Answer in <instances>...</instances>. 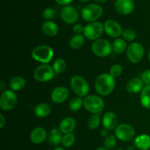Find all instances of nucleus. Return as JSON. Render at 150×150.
Returning a JSON list of instances; mask_svg holds the SVG:
<instances>
[{
	"label": "nucleus",
	"instance_id": "5",
	"mask_svg": "<svg viewBox=\"0 0 150 150\" xmlns=\"http://www.w3.org/2000/svg\"><path fill=\"white\" fill-rule=\"evenodd\" d=\"M70 86L73 92L79 97H84L89 90V84L83 78L79 76H74L70 80Z\"/></svg>",
	"mask_w": 150,
	"mask_h": 150
},
{
	"label": "nucleus",
	"instance_id": "38",
	"mask_svg": "<svg viewBox=\"0 0 150 150\" xmlns=\"http://www.w3.org/2000/svg\"><path fill=\"white\" fill-rule=\"evenodd\" d=\"M55 1L60 4H68L73 0H55Z\"/></svg>",
	"mask_w": 150,
	"mask_h": 150
},
{
	"label": "nucleus",
	"instance_id": "1",
	"mask_svg": "<svg viewBox=\"0 0 150 150\" xmlns=\"http://www.w3.org/2000/svg\"><path fill=\"white\" fill-rule=\"evenodd\" d=\"M97 92L103 96L110 95L113 92L115 86L114 78L108 73L100 74L96 79L95 83Z\"/></svg>",
	"mask_w": 150,
	"mask_h": 150
},
{
	"label": "nucleus",
	"instance_id": "19",
	"mask_svg": "<svg viewBox=\"0 0 150 150\" xmlns=\"http://www.w3.org/2000/svg\"><path fill=\"white\" fill-rule=\"evenodd\" d=\"M46 131L42 127H37L32 130L30 135V139L32 143L40 144L46 139Z\"/></svg>",
	"mask_w": 150,
	"mask_h": 150
},
{
	"label": "nucleus",
	"instance_id": "16",
	"mask_svg": "<svg viewBox=\"0 0 150 150\" xmlns=\"http://www.w3.org/2000/svg\"><path fill=\"white\" fill-rule=\"evenodd\" d=\"M118 124V117L114 113L107 112L103 119V125L104 128L108 130L116 128Z\"/></svg>",
	"mask_w": 150,
	"mask_h": 150
},
{
	"label": "nucleus",
	"instance_id": "25",
	"mask_svg": "<svg viewBox=\"0 0 150 150\" xmlns=\"http://www.w3.org/2000/svg\"><path fill=\"white\" fill-rule=\"evenodd\" d=\"M140 101L144 108L150 109V86L144 87L141 93Z\"/></svg>",
	"mask_w": 150,
	"mask_h": 150
},
{
	"label": "nucleus",
	"instance_id": "41",
	"mask_svg": "<svg viewBox=\"0 0 150 150\" xmlns=\"http://www.w3.org/2000/svg\"><path fill=\"white\" fill-rule=\"evenodd\" d=\"M95 1H97V2H100V3H103V2H105V1H107V0H95Z\"/></svg>",
	"mask_w": 150,
	"mask_h": 150
},
{
	"label": "nucleus",
	"instance_id": "6",
	"mask_svg": "<svg viewBox=\"0 0 150 150\" xmlns=\"http://www.w3.org/2000/svg\"><path fill=\"white\" fill-rule=\"evenodd\" d=\"M104 26L100 22L94 21L88 23L84 27L83 35L91 40H97L103 35Z\"/></svg>",
	"mask_w": 150,
	"mask_h": 150
},
{
	"label": "nucleus",
	"instance_id": "21",
	"mask_svg": "<svg viewBox=\"0 0 150 150\" xmlns=\"http://www.w3.org/2000/svg\"><path fill=\"white\" fill-rule=\"evenodd\" d=\"M135 146L141 150H148L150 148V136L144 134L137 136L134 141Z\"/></svg>",
	"mask_w": 150,
	"mask_h": 150
},
{
	"label": "nucleus",
	"instance_id": "4",
	"mask_svg": "<svg viewBox=\"0 0 150 150\" xmlns=\"http://www.w3.org/2000/svg\"><path fill=\"white\" fill-rule=\"evenodd\" d=\"M92 51L98 57H105L111 53L112 45L107 40L98 39L92 43Z\"/></svg>",
	"mask_w": 150,
	"mask_h": 150
},
{
	"label": "nucleus",
	"instance_id": "29",
	"mask_svg": "<svg viewBox=\"0 0 150 150\" xmlns=\"http://www.w3.org/2000/svg\"><path fill=\"white\" fill-rule=\"evenodd\" d=\"M100 123V115L93 114L88 119L87 126L90 130H95L99 127Z\"/></svg>",
	"mask_w": 150,
	"mask_h": 150
},
{
	"label": "nucleus",
	"instance_id": "17",
	"mask_svg": "<svg viewBox=\"0 0 150 150\" xmlns=\"http://www.w3.org/2000/svg\"><path fill=\"white\" fill-rule=\"evenodd\" d=\"M144 89V82L140 79H133L127 82L126 89L128 92L132 94L138 93Z\"/></svg>",
	"mask_w": 150,
	"mask_h": 150
},
{
	"label": "nucleus",
	"instance_id": "10",
	"mask_svg": "<svg viewBox=\"0 0 150 150\" xmlns=\"http://www.w3.org/2000/svg\"><path fill=\"white\" fill-rule=\"evenodd\" d=\"M17 103V95L11 90L2 92L0 98V106L4 111H10Z\"/></svg>",
	"mask_w": 150,
	"mask_h": 150
},
{
	"label": "nucleus",
	"instance_id": "46",
	"mask_svg": "<svg viewBox=\"0 0 150 150\" xmlns=\"http://www.w3.org/2000/svg\"><path fill=\"white\" fill-rule=\"evenodd\" d=\"M117 150H123L122 149H117Z\"/></svg>",
	"mask_w": 150,
	"mask_h": 150
},
{
	"label": "nucleus",
	"instance_id": "9",
	"mask_svg": "<svg viewBox=\"0 0 150 150\" xmlns=\"http://www.w3.org/2000/svg\"><path fill=\"white\" fill-rule=\"evenodd\" d=\"M144 54V49L142 44L133 42L130 44L127 50V57L129 61L132 63H139L142 61Z\"/></svg>",
	"mask_w": 150,
	"mask_h": 150
},
{
	"label": "nucleus",
	"instance_id": "13",
	"mask_svg": "<svg viewBox=\"0 0 150 150\" xmlns=\"http://www.w3.org/2000/svg\"><path fill=\"white\" fill-rule=\"evenodd\" d=\"M104 30L111 38H118L122 35V29L120 23L114 20H107L104 23Z\"/></svg>",
	"mask_w": 150,
	"mask_h": 150
},
{
	"label": "nucleus",
	"instance_id": "45",
	"mask_svg": "<svg viewBox=\"0 0 150 150\" xmlns=\"http://www.w3.org/2000/svg\"><path fill=\"white\" fill-rule=\"evenodd\" d=\"M148 57H149V61H150V51H149V56H148Z\"/></svg>",
	"mask_w": 150,
	"mask_h": 150
},
{
	"label": "nucleus",
	"instance_id": "2",
	"mask_svg": "<svg viewBox=\"0 0 150 150\" xmlns=\"http://www.w3.org/2000/svg\"><path fill=\"white\" fill-rule=\"evenodd\" d=\"M32 57L36 61L43 64H48L54 57V51L52 48L48 45H39L32 50Z\"/></svg>",
	"mask_w": 150,
	"mask_h": 150
},
{
	"label": "nucleus",
	"instance_id": "42",
	"mask_svg": "<svg viewBox=\"0 0 150 150\" xmlns=\"http://www.w3.org/2000/svg\"><path fill=\"white\" fill-rule=\"evenodd\" d=\"M97 150H109V149H107V148L105 147H99Z\"/></svg>",
	"mask_w": 150,
	"mask_h": 150
},
{
	"label": "nucleus",
	"instance_id": "32",
	"mask_svg": "<svg viewBox=\"0 0 150 150\" xmlns=\"http://www.w3.org/2000/svg\"><path fill=\"white\" fill-rule=\"evenodd\" d=\"M57 11L54 8H51V7H48V8L45 9L42 13V16L44 18L48 19V20H51L57 17Z\"/></svg>",
	"mask_w": 150,
	"mask_h": 150
},
{
	"label": "nucleus",
	"instance_id": "31",
	"mask_svg": "<svg viewBox=\"0 0 150 150\" xmlns=\"http://www.w3.org/2000/svg\"><path fill=\"white\" fill-rule=\"evenodd\" d=\"M75 140H76L75 136L73 133H67V134L64 135V136H63L62 144L64 147H70L75 143Z\"/></svg>",
	"mask_w": 150,
	"mask_h": 150
},
{
	"label": "nucleus",
	"instance_id": "26",
	"mask_svg": "<svg viewBox=\"0 0 150 150\" xmlns=\"http://www.w3.org/2000/svg\"><path fill=\"white\" fill-rule=\"evenodd\" d=\"M127 48V43L125 40L121 38L116 39L112 43V50L116 54H122Z\"/></svg>",
	"mask_w": 150,
	"mask_h": 150
},
{
	"label": "nucleus",
	"instance_id": "20",
	"mask_svg": "<svg viewBox=\"0 0 150 150\" xmlns=\"http://www.w3.org/2000/svg\"><path fill=\"white\" fill-rule=\"evenodd\" d=\"M42 31L46 36L54 37L58 34L59 27L54 22L45 21L42 26Z\"/></svg>",
	"mask_w": 150,
	"mask_h": 150
},
{
	"label": "nucleus",
	"instance_id": "39",
	"mask_svg": "<svg viewBox=\"0 0 150 150\" xmlns=\"http://www.w3.org/2000/svg\"><path fill=\"white\" fill-rule=\"evenodd\" d=\"M0 119H1V122H0V127L1 128H3V127H4V125H5V119H4V116H3V114H0Z\"/></svg>",
	"mask_w": 150,
	"mask_h": 150
},
{
	"label": "nucleus",
	"instance_id": "7",
	"mask_svg": "<svg viewBox=\"0 0 150 150\" xmlns=\"http://www.w3.org/2000/svg\"><path fill=\"white\" fill-rule=\"evenodd\" d=\"M103 13V9L100 6L95 4H90L83 7L81 10L82 18L89 22H94L99 18Z\"/></svg>",
	"mask_w": 150,
	"mask_h": 150
},
{
	"label": "nucleus",
	"instance_id": "22",
	"mask_svg": "<svg viewBox=\"0 0 150 150\" xmlns=\"http://www.w3.org/2000/svg\"><path fill=\"white\" fill-rule=\"evenodd\" d=\"M51 108L48 104L42 103L36 105L35 108V113L37 117L40 118H44L46 117L51 114Z\"/></svg>",
	"mask_w": 150,
	"mask_h": 150
},
{
	"label": "nucleus",
	"instance_id": "18",
	"mask_svg": "<svg viewBox=\"0 0 150 150\" xmlns=\"http://www.w3.org/2000/svg\"><path fill=\"white\" fill-rule=\"evenodd\" d=\"M76 125V120L73 117H66L60 122L59 130L63 133H70L75 129Z\"/></svg>",
	"mask_w": 150,
	"mask_h": 150
},
{
	"label": "nucleus",
	"instance_id": "36",
	"mask_svg": "<svg viewBox=\"0 0 150 150\" xmlns=\"http://www.w3.org/2000/svg\"><path fill=\"white\" fill-rule=\"evenodd\" d=\"M142 80L146 86H150V70H146L142 76Z\"/></svg>",
	"mask_w": 150,
	"mask_h": 150
},
{
	"label": "nucleus",
	"instance_id": "33",
	"mask_svg": "<svg viewBox=\"0 0 150 150\" xmlns=\"http://www.w3.org/2000/svg\"><path fill=\"white\" fill-rule=\"evenodd\" d=\"M122 37L125 40L133 41L136 39V33L131 29H126L122 32Z\"/></svg>",
	"mask_w": 150,
	"mask_h": 150
},
{
	"label": "nucleus",
	"instance_id": "3",
	"mask_svg": "<svg viewBox=\"0 0 150 150\" xmlns=\"http://www.w3.org/2000/svg\"><path fill=\"white\" fill-rule=\"evenodd\" d=\"M83 106L89 112L100 114L104 108V102L102 98L97 95H88L83 100Z\"/></svg>",
	"mask_w": 150,
	"mask_h": 150
},
{
	"label": "nucleus",
	"instance_id": "44",
	"mask_svg": "<svg viewBox=\"0 0 150 150\" xmlns=\"http://www.w3.org/2000/svg\"><path fill=\"white\" fill-rule=\"evenodd\" d=\"M80 1H82V2H86V1H87L88 0H79Z\"/></svg>",
	"mask_w": 150,
	"mask_h": 150
},
{
	"label": "nucleus",
	"instance_id": "8",
	"mask_svg": "<svg viewBox=\"0 0 150 150\" xmlns=\"http://www.w3.org/2000/svg\"><path fill=\"white\" fill-rule=\"evenodd\" d=\"M54 73L52 67L47 64H40L35 69L34 78L39 82H46L53 79Z\"/></svg>",
	"mask_w": 150,
	"mask_h": 150
},
{
	"label": "nucleus",
	"instance_id": "27",
	"mask_svg": "<svg viewBox=\"0 0 150 150\" xmlns=\"http://www.w3.org/2000/svg\"><path fill=\"white\" fill-rule=\"evenodd\" d=\"M84 43V37L81 35H76L70 39L69 45L73 49H79Z\"/></svg>",
	"mask_w": 150,
	"mask_h": 150
},
{
	"label": "nucleus",
	"instance_id": "28",
	"mask_svg": "<svg viewBox=\"0 0 150 150\" xmlns=\"http://www.w3.org/2000/svg\"><path fill=\"white\" fill-rule=\"evenodd\" d=\"M66 67H67V64H66L65 60L62 58H58L56 59L53 64V69L57 74L63 73L65 70Z\"/></svg>",
	"mask_w": 150,
	"mask_h": 150
},
{
	"label": "nucleus",
	"instance_id": "14",
	"mask_svg": "<svg viewBox=\"0 0 150 150\" xmlns=\"http://www.w3.org/2000/svg\"><path fill=\"white\" fill-rule=\"evenodd\" d=\"M114 8L120 14H130L134 9V1L133 0H117L114 3Z\"/></svg>",
	"mask_w": 150,
	"mask_h": 150
},
{
	"label": "nucleus",
	"instance_id": "30",
	"mask_svg": "<svg viewBox=\"0 0 150 150\" xmlns=\"http://www.w3.org/2000/svg\"><path fill=\"white\" fill-rule=\"evenodd\" d=\"M82 105H83V101L80 97H77L70 100L69 103V108L73 111H78L81 108Z\"/></svg>",
	"mask_w": 150,
	"mask_h": 150
},
{
	"label": "nucleus",
	"instance_id": "11",
	"mask_svg": "<svg viewBox=\"0 0 150 150\" xmlns=\"http://www.w3.org/2000/svg\"><path fill=\"white\" fill-rule=\"evenodd\" d=\"M134 128L128 124H121L117 126L115 129L116 137L120 141L129 142L135 137Z\"/></svg>",
	"mask_w": 150,
	"mask_h": 150
},
{
	"label": "nucleus",
	"instance_id": "15",
	"mask_svg": "<svg viewBox=\"0 0 150 150\" xmlns=\"http://www.w3.org/2000/svg\"><path fill=\"white\" fill-rule=\"evenodd\" d=\"M69 97V91L64 86H58L52 91L51 98L53 102L56 103H62L64 102Z\"/></svg>",
	"mask_w": 150,
	"mask_h": 150
},
{
	"label": "nucleus",
	"instance_id": "35",
	"mask_svg": "<svg viewBox=\"0 0 150 150\" xmlns=\"http://www.w3.org/2000/svg\"><path fill=\"white\" fill-rule=\"evenodd\" d=\"M122 73V67L120 64H115L111 66L110 69V74L114 78L119 77Z\"/></svg>",
	"mask_w": 150,
	"mask_h": 150
},
{
	"label": "nucleus",
	"instance_id": "37",
	"mask_svg": "<svg viewBox=\"0 0 150 150\" xmlns=\"http://www.w3.org/2000/svg\"><path fill=\"white\" fill-rule=\"evenodd\" d=\"M83 31H84V27L83 26V25L79 24H75L73 26V32L76 34V35H81V33H83Z\"/></svg>",
	"mask_w": 150,
	"mask_h": 150
},
{
	"label": "nucleus",
	"instance_id": "24",
	"mask_svg": "<svg viewBox=\"0 0 150 150\" xmlns=\"http://www.w3.org/2000/svg\"><path fill=\"white\" fill-rule=\"evenodd\" d=\"M25 84H26L25 79L21 76L13 77L9 83V86L13 91L21 90L22 89L24 88Z\"/></svg>",
	"mask_w": 150,
	"mask_h": 150
},
{
	"label": "nucleus",
	"instance_id": "23",
	"mask_svg": "<svg viewBox=\"0 0 150 150\" xmlns=\"http://www.w3.org/2000/svg\"><path fill=\"white\" fill-rule=\"evenodd\" d=\"M48 142L52 145H59L62 142V131L58 128H54L50 131L48 134Z\"/></svg>",
	"mask_w": 150,
	"mask_h": 150
},
{
	"label": "nucleus",
	"instance_id": "43",
	"mask_svg": "<svg viewBox=\"0 0 150 150\" xmlns=\"http://www.w3.org/2000/svg\"><path fill=\"white\" fill-rule=\"evenodd\" d=\"M54 150H64V149H62V147H57V148H55Z\"/></svg>",
	"mask_w": 150,
	"mask_h": 150
},
{
	"label": "nucleus",
	"instance_id": "40",
	"mask_svg": "<svg viewBox=\"0 0 150 150\" xmlns=\"http://www.w3.org/2000/svg\"><path fill=\"white\" fill-rule=\"evenodd\" d=\"M108 130H107V129L104 128L103 130H101V136H103V137H107V136H108Z\"/></svg>",
	"mask_w": 150,
	"mask_h": 150
},
{
	"label": "nucleus",
	"instance_id": "12",
	"mask_svg": "<svg viewBox=\"0 0 150 150\" xmlns=\"http://www.w3.org/2000/svg\"><path fill=\"white\" fill-rule=\"evenodd\" d=\"M60 15L62 20L68 24H73L76 23L79 18L78 11L73 6H66L63 7Z\"/></svg>",
	"mask_w": 150,
	"mask_h": 150
},
{
	"label": "nucleus",
	"instance_id": "34",
	"mask_svg": "<svg viewBox=\"0 0 150 150\" xmlns=\"http://www.w3.org/2000/svg\"><path fill=\"white\" fill-rule=\"evenodd\" d=\"M117 144V139L114 136H108L104 140V146L105 148L110 149H113Z\"/></svg>",
	"mask_w": 150,
	"mask_h": 150
}]
</instances>
